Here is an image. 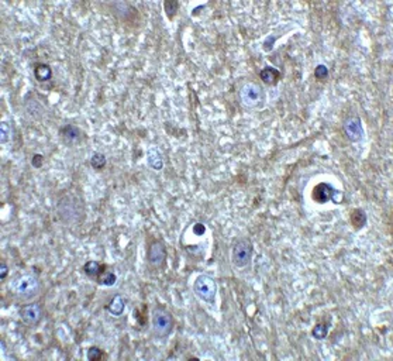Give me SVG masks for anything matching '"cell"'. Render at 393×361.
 Returning <instances> with one entry per match:
<instances>
[{
  "instance_id": "cell-1",
  "label": "cell",
  "mask_w": 393,
  "mask_h": 361,
  "mask_svg": "<svg viewBox=\"0 0 393 361\" xmlns=\"http://www.w3.org/2000/svg\"><path fill=\"white\" fill-rule=\"evenodd\" d=\"M10 289L18 299L30 301L40 294L41 282L34 274H21L12 279Z\"/></svg>"
},
{
  "instance_id": "cell-2",
  "label": "cell",
  "mask_w": 393,
  "mask_h": 361,
  "mask_svg": "<svg viewBox=\"0 0 393 361\" xmlns=\"http://www.w3.org/2000/svg\"><path fill=\"white\" fill-rule=\"evenodd\" d=\"M174 330V316L162 306H155L151 315V334L158 339H166Z\"/></svg>"
},
{
  "instance_id": "cell-3",
  "label": "cell",
  "mask_w": 393,
  "mask_h": 361,
  "mask_svg": "<svg viewBox=\"0 0 393 361\" xmlns=\"http://www.w3.org/2000/svg\"><path fill=\"white\" fill-rule=\"evenodd\" d=\"M266 96L261 85L255 82H247L240 89V102L247 109H261L265 105Z\"/></svg>"
},
{
  "instance_id": "cell-4",
  "label": "cell",
  "mask_w": 393,
  "mask_h": 361,
  "mask_svg": "<svg viewBox=\"0 0 393 361\" xmlns=\"http://www.w3.org/2000/svg\"><path fill=\"white\" fill-rule=\"evenodd\" d=\"M193 292L203 302L213 305L217 296V284L210 275H199L193 282Z\"/></svg>"
},
{
  "instance_id": "cell-5",
  "label": "cell",
  "mask_w": 393,
  "mask_h": 361,
  "mask_svg": "<svg viewBox=\"0 0 393 361\" xmlns=\"http://www.w3.org/2000/svg\"><path fill=\"white\" fill-rule=\"evenodd\" d=\"M254 247L248 239H240L234 243L231 248V263L237 268H244L252 260Z\"/></svg>"
},
{
  "instance_id": "cell-6",
  "label": "cell",
  "mask_w": 393,
  "mask_h": 361,
  "mask_svg": "<svg viewBox=\"0 0 393 361\" xmlns=\"http://www.w3.org/2000/svg\"><path fill=\"white\" fill-rule=\"evenodd\" d=\"M343 130L344 134L347 137V140L351 143H361L365 137V130L362 126V121L358 116H349L344 120L343 124Z\"/></svg>"
},
{
  "instance_id": "cell-7",
  "label": "cell",
  "mask_w": 393,
  "mask_h": 361,
  "mask_svg": "<svg viewBox=\"0 0 393 361\" xmlns=\"http://www.w3.org/2000/svg\"><path fill=\"white\" fill-rule=\"evenodd\" d=\"M18 315H20V319H21V322H23L24 325L34 328V326H37V325L41 322V319H43L44 315L43 306H41V303H38V302H33V303H29V305H24V306L20 309Z\"/></svg>"
},
{
  "instance_id": "cell-8",
  "label": "cell",
  "mask_w": 393,
  "mask_h": 361,
  "mask_svg": "<svg viewBox=\"0 0 393 361\" xmlns=\"http://www.w3.org/2000/svg\"><path fill=\"white\" fill-rule=\"evenodd\" d=\"M340 197H341V192H338L333 185L327 182H321L319 185H316V188L313 189V199L317 203H327L330 200L340 203Z\"/></svg>"
},
{
  "instance_id": "cell-9",
  "label": "cell",
  "mask_w": 393,
  "mask_h": 361,
  "mask_svg": "<svg viewBox=\"0 0 393 361\" xmlns=\"http://www.w3.org/2000/svg\"><path fill=\"white\" fill-rule=\"evenodd\" d=\"M165 260H166V247H165V244L160 240L152 241L149 244L148 253H147L148 265L154 267V268H160V267L164 265Z\"/></svg>"
},
{
  "instance_id": "cell-10",
  "label": "cell",
  "mask_w": 393,
  "mask_h": 361,
  "mask_svg": "<svg viewBox=\"0 0 393 361\" xmlns=\"http://www.w3.org/2000/svg\"><path fill=\"white\" fill-rule=\"evenodd\" d=\"M59 137L64 144L66 146H76L83 140V133L78 126L73 124H65L64 127L59 129Z\"/></svg>"
},
{
  "instance_id": "cell-11",
  "label": "cell",
  "mask_w": 393,
  "mask_h": 361,
  "mask_svg": "<svg viewBox=\"0 0 393 361\" xmlns=\"http://www.w3.org/2000/svg\"><path fill=\"white\" fill-rule=\"evenodd\" d=\"M279 78H280V72L278 69H275V68H272V66H265L261 72H260V79H261L265 85H268V86L277 85Z\"/></svg>"
},
{
  "instance_id": "cell-12",
  "label": "cell",
  "mask_w": 393,
  "mask_h": 361,
  "mask_svg": "<svg viewBox=\"0 0 393 361\" xmlns=\"http://www.w3.org/2000/svg\"><path fill=\"white\" fill-rule=\"evenodd\" d=\"M147 161H148V165L151 166L152 169H155V171H161L164 168L162 154L155 147H152V148L148 150V152H147Z\"/></svg>"
},
{
  "instance_id": "cell-13",
  "label": "cell",
  "mask_w": 393,
  "mask_h": 361,
  "mask_svg": "<svg viewBox=\"0 0 393 361\" xmlns=\"http://www.w3.org/2000/svg\"><path fill=\"white\" fill-rule=\"evenodd\" d=\"M124 309H126V299L121 295H116L106 306V311L113 316H121Z\"/></svg>"
},
{
  "instance_id": "cell-14",
  "label": "cell",
  "mask_w": 393,
  "mask_h": 361,
  "mask_svg": "<svg viewBox=\"0 0 393 361\" xmlns=\"http://www.w3.org/2000/svg\"><path fill=\"white\" fill-rule=\"evenodd\" d=\"M34 76L38 82H48L52 78V69L47 64H37L34 68Z\"/></svg>"
},
{
  "instance_id": "cell-15",
  "label": "cell",
  "mask_w": 393,
  "mask_h": 361,
  "mask_svg": "<svg viewBox=\"0 0 393 361\" xmlns=\"http://www.w3.org/2000/svg\"><path fill=\"white\" fill-rule=\"evenodd\" d=\"M106 267L104 265H102L100 263H98V261H87L86 264L83 265V272L86 274L87 277H90V278H98L100 274L103 272V270H104Z\"/></svg>"
},
{
  "instance_id": "cell-16",
  "label": "cell",
  "mask_w": 393,
  "mask_h": 361,
  "mask_svg": "<svg viewBox=\"0 0 393 361\" xmlns=\"http://www.w3.org/2000/svg\"><path fill=\"white\" fill-rule=\"evenodd\" d=\"M366 214L362 209H354L351 212V223L355 230H361L366 225Z\"/></svg>"
},
{
  "instance_id": "cell-17",
  "label": "cell",
  "mask_w": 393,
  "mask_h": 361,
  "mask_svg": "<svg viewBox=\"0 0 393 361\" xmlns=\"http://www.w3.org/2000/svg\"><path fill=\"white\" fill-rule=\"evenodd\" d=\"M117 281V277L115 272H112V271H107L106 268L103 270V272L96 278V282L99 284V285H104V286H112L116 284Z\"/></svg>"
},
{
  "instance_id": "cell-18",
  "label": "cell",
  "mask_w": 393,
  "mask_h": 361,
  "mask_svg": "<svg viewBox=\"0 0 393 361\" xmlns=\"http://www.w3.org/2000/svg\"><path fill=\"white\" fill-rule=\"evenodd\" d=\"M106 164H107V158H106V155L102 154V152H95L92 155V158H90V165H92L93 169L100 171V169H103L106 166Z\"/></svg>"
},
{
  "instance_id": "cell-19",
  "label": "cell",
  "mask_w": 393,
  "mask_h": 361,
  "mask_svg": "<svg viewBox=\"0 0 393 361\" xmlns=\"http://www.w3.org/2000/svg\"><path fill=\"white\" fill-rule=\"evenodd\" d=\"M327 334H328V326H327L326 323H317V325L311 329V336H313V339H316V340H323V339H326Z\"/></svg>"
},
{
  "instance_id": "cell-20",
  "label": "cell",
  "mask_w": 393,
  "mask_h": 361,
  "mask_svg": "<svg viewBox=\"0 0 393 361\" xmlns=\"http://www.w3.org/2000/svg\"><path fill=\"white\" fill-rule=\"evenodd\" d=\"M103 357V351L99 347H90L86 351V359L89 361H99Z\"/></svg>"
},
{
  "instance_id": "cell-21",
  "label": "cell",
  "mask_w": 393,
  "mask_h": 361,
  "mask_svg": "<svg viewBox=\"0 0 393 361\" xmlns=\"http://www.w3.org/2000/svg\"><path fill=\"white\" fill-rule=\"evenodd\" d=\"M0 131H1V144L7 143L10 140V134H12V129L10 124L7 121H1L0 124Z\"/></svg>"
},
{
  "instance_id": "cell-22",
  "label": "cell",
  "mask_w": 393,
  "mask_h": 361,
  "mask_svg": "<svg viewBox=\"0 0 393 361\" xmlns=\"http://www.w3.org/2000/svg\"><path fill=\"white\" fill-rule=\"evenodd\" d=\"M164 9H165L168 17H172L174 13H176L178 9H179V3L175 1V0H166V1H164Z\"/></svg>"
},
{
  "instance_id": "cell-23",
  "label": "cell",
  "mask_w": 393,
  "mask_h": 361,
  "mask_svg": "<svg viewBox=\"0 0 393 361\" xmlns=\"http://www.w3.org/2000/svg\"><path fill=\"white\" fill-rule=\"evenodd\" d=\"M328 75H330V72H328V68H327L326 65L319 64V65L316 66V69H314V76H316L319 81H324V79H327Z\"/></svg>"
},
{
  "instance_id": "cell-24",
  "label": "cell",
  "mask_w": 393,
  "mask_h": 361,
  "mask_svg": "<svg viewBox=\"0 0 393 361\" xmlns=\"http://www.w3.org/2000/svg\"><path fill=\"white\" fill-rule=\"evenodd\" d=\"M43 163L44 157L41 154H34V155H33V158H31V165L34 166V168H40V166L43 165Z\"/></svg>"
},
{
  "instance_id": "cell-25",
  "label": "cell",
  "mask_w": 393,
  "mask_h": 361,
  "mask_svg": "<svg viewBox=\"0 0 393 361\" xmlns=\"http://www.w3.org/2000/svg\"><path fill=\"white\" fill-rule=\"evenodd\" d=\"M193 233L197 234V236H203L204 233H206V226L203 223H196V225L193 226Z\"/></svg>"
},
{
  "instance_id": "cell-26",
  "label": "cell",
  "mask_w": 393,
  "mask_h": 361,
  "mask_svg": "<svg viewBox=\"0 0 393 361\" xmlns=\"http://www.w3.org/2000/svg\"><path fill=\"white\" fill-rule=\"evenodd\" d=\"M7 271H9V268H7V265H6V263L1 261V271H0V278H1V281H4V278H6V275H7Z\"/></svg>"
}]
</instances>
